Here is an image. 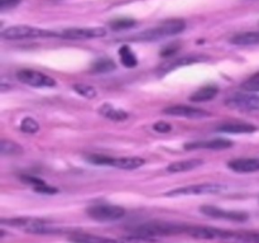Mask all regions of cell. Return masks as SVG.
Returning <instances> with one entry per match:
<instances>
[{
  "label": "cell",
  "mask_w": 259,
  "mask_h": 243,
  "mask_svg": "<svg viewBox=\"0 0 259 243\" xmlns=\"http://www.w3.org/2000/svg\"><path fill=\"white\" fill-rule=\"evenodd\" d=\"M164 114L172 116H185V118H206L210 114L207 111L202 110V109L194 108V106L189 105H174L169 108L164 109Z\"/></svg>",
  "instance_id": "11"
},
{
  "label": "cell",
  "mask_w": 259,
  "mask_h": 243,
  "mask_svg": "<svg viewBox=\"0 0 259 243\" xmlns=\"http://www.w3.org/2000/svg\"><path fill=\"white\" fill-rule=\"evenodd\" d=\"M200 212L206 215V217L214 218V219L233 220V222H244V220L248 219L247 213L220 209V208L211 207V205H204V207L200 208Z\"/></svg>",
  "instance_id": "9"
},
{
  "label": "cell",
  "mask_w": 259,
  "mask_h": 243,
  "mask_svg": "<svg viewBox=\"0 0 259 243\" xmlns=\"http://www.w3.org/2000/svg\"><path fill=\"white\" fill-rule=\"evenodd\" d=\"M20 3H22V0H0V9L5 12L8 9H13Z\"/></svg>",
  "instance_id": "32"
},
{
  "label": "cell",
  "mask_w": 259,
  "mask_h": 243,
  "mask_svg": "<svg viewBox=\"0 0 259 243\" xmlns=\"http://www.w3.org/2000/svg\"><path fill=\"white\" fill-rule=\"evenodd\" d=\"M116 68V65L113 62V60H108V58H103V60H98L93 65V72L94 73H105L114 71Z\"/></svg>",
  "instance_id": "24"
},
{
  "label": "cell",
  "mask_w": 259,
  "mask_h": 243,
  "mask_svg": "<svg viewBox=\"0 0 259 243\" xmlns=\"http://www.w3.org/2000/svg\"><path fill=\"white\" fill-rule=\"evenodd\" d=\"M230 170L239 174H250L259 171V158H238L228 164Z\"/></svg>",
  "instance_id": "14"
},
{
  "label": "cell",
  "mask_w": 259,
  "mask_h": 243,
  "mask_svg": "<svg viewBox=\"0 0 259 243\" xmlns=\"http://www.w3.org/2000/svg\"><path fill=\"white\" fill-rule=\"evenodd\" d=\"M227 105L237 109H258L259 95L254 93H237L228 99Z\"/></svg>",
  "instance_id": "10"
},
{
  "label": "cell",
  "mask_w": 259,
  "mask_h": 243,
  "mask_svg": "<svg viewBox=\"0 0 259 243\" xmlns=\"http://www.w3.org/2000/svg\"><path fill=\"white\" fill-rule=\"evenodd\" d=\"M73 89H75L76 93L85 96V98L93 99L96 96L95 88H93L90 85H86V84H76V85H73Z\"/></svg>",
  "instance_id": "28"
},
{
  "label": "cell",
  "mask_w": 259,
  "mask_h": 243,
  "mask_svg": "<svg viewBox=\"0 0 259 243\" xmlns=\"http://www.w3.org/2000/svg\"><path fill=\"white\" fill-rule=\"evenodd\" d=\"M115 243H156V239L151 237H144V235L132 234L129 235V237L116 239Z\"/></svg>",
  "instance_id": "27"
},
{
  "label": "cell",
  "mask_w": 259,
  "mask_h": 243,
  "mask_svg": "<svg viewBox=\"0 0 259 243\" xmlns=\"http://www.w3.org/2000/svg\"><path fill=\"white\" fill-rule=\"evenodd\" d=\"M233 146V142L228 139H207V141H195L185 144L186 149H227Z\"/></svg>",
  "instance_id": "12"
},
{
  "label": "cell",
  "mask_w": 259,
  "mask_h": 243,
  "mask_svg": "<svg viewBox=\"0 0 259 243\" xmlns=\"http://www.w3.org/2000/svg\"><path fill=\"white\" fill-rule=\"evenodd\" d=\"M153 129L158 133H168V132H171L172 127L171 124L166 123V122H157L153 126Z\"/></svg>",
  "instance_id": "33"
},
{
  "label": "cell",
  "mask_w": 259,
  "mask_h": 243,
  "mask_svg": "<svg viewBox=\"0 0 259 243\" xmlns=\"http://www.w3.org/2000/svg\"><path fill=\"white\" fill-rule=\"evenodd\" d=\"M101 115H104L105 118L110 119L114 122H123L128 118V113L121 109L115 108V106L110 105V104H104L100 109H99Z\"/></svg>",
  "instance_id": "21"
},
{
  "label": "cell",
  "mask_w": 259,
  "mask_h": 243,
  "mask_svg": "<svg viewBox=\"0 0 259 243\" xmlns=\"http://www.w3.org/2000/svg\"><path fill=\"white\" fill-rule=\"evenodd\" d=\"M189 225L171 222H147L129 228L133 234L154 238L157 235H172L186 233Z\"/></svg>",
  "instance_id": "1"
},
{
  "label": "cell",
  "mask_w": 259,
  "mask_h": 243,
  "mask_svg": "<svg viewBox=\"0 0 259 243\" xmlns=\"http://www.w3.org/2000/svg\"><path fill=\"white\" fill-rule=\"evenodd\" d=\"M144 159L141 157H121V158L111 159V166L121 170H136L144 165Z\"/></svg>",
  "instance_id": "19"
},
{
  "label": "cell",
  "mask_w": 259,
  "mask_h": 243,
  "mask_svg": "<svg viewBox=\"0 0 259 243\" xmlns=\"http://www.w3.org/2000/svg\"><path fill=\"white\" fill-rule=\"evenodd\" d=\"M177 50H179V45L168 46V47H166L163 51H162L161 56H163V57H168V56H172L174 53H176Z\"/></svg>",
  "instance_id": "34"
},
{
  "label": "cell",
  "mask_w": 259,
  "mask_h": 243,
  "mask_svg": "<svg viewBox=\"0 0 259 243\" xmlns=\"http://www.w3.org/2000/svg\"><path fill=\"white\" fill-rule=\"evenodd\" d=\"M38 129H39V124L37 123V120L29 118V116L23 119L22 123H20V131L24 132V133L34 134L35 132H38Z\"/></svg>",
  "instance_id": "26"
},
{
  "label": "cell",
  "mask_w": 259,
  "mask_h": 243,
  "mask_svg": "<svg viewBox=\"0 0 259 243\" xmlns=\"http://www.w3.org/2000/svg\"><path fill=\"white\" fill-rule=\"evenodd\" d=\"M204 161L202 159H185V161H177L174 162V164L169 165L167 167V171L172 172V174H179V172H186L191 171V170L197 169V167L202 166Z\"/></svg>",
  "instance_id": "17"
},
{
  "label": "cell",
  "mask_w": 259,
  "mask_h": 243,
  "mask_svg": "<svg viewBox=\"0 0 259 243\" xmlns=\"http://www.w3.org/2000/svg\"><path fill=\"white\" fill-rule=\"evenodd\" d=\"M225 190V186L222 184H212V182H206V184H197L189 185V186L179 187V189L171 190L166 192V196H190V195H210V194H219Z\"/></svg>",
  "instance_id": "5"
},
{
  "label": "cell",
  "mask_w": 259,
  "mask_h": 243,
  "mask_svg": "<svg viewBox=\"0 0 259 243\" xmlns=\"http://www.w3.org/2000/svg\"><path fill=\"white\" fill-rule=\"evenodd\" d=\"M217 131L229 134H247L257 131V127L249 123H242V122H227L218 126Z\"/></svg>",
  "instance_id": "13"
},
{
  "label": "cell",
  "mask_w": 259,
  "mask_h": 243,
  "mask_svg": "<svg viewBox=\"0 0 259 243\" xmlns=\"http://www.w3.org/2000/svg\"><path fill=\"white\" fill-rule=\"evenodd\" d=\"M88 215L99 222H115L125 215V209L119 205L95 204L88 208Z\"/></svg>",
  "instance_id": "4"
},
{
  "label": "cell",
  "mask_w": 259,
  "mask_h": 243,
  "mask_svg": "<svg viewBox=\"0 0 259 243\" xmlns=\"http://www.w3.org/2000/svg\"><path fill=\"white\" fill-rule=\"evenodd\" d=\"M106 35V29L101 27H81V28H68L58 33V37L65 39H93V38H101Z\"/></svg>",
  "instance_id": "7"
},
{
  "label": "cell",
  "mask_w": 259,
  "mask_h": 243,
  "mask_svg": "<svg viewBox=\"0 0 259 243\" xmlns=\"http://www.w3.org/2000/svg\"><path fill=\"white\" fill-rule=\"evenodd\" d=\"M230 42L235 46L259 45V32H242L232 37Z\"/></svg>",
  "instance_id": "20"
},
{
  "label": "cell",
  "mask_w": 259,
  "mask_h": 243,
  "mask_svg": "<svg viewBox=\"0 0 259 243\" xmlns=\"http://www.w3.org/2000/svg\"><path fill=\"white\" fill-rule=\"evenodd\" d=\"M35 191L39 192V194H46V195H53V194H57L58 190L56 189V187H52L50 186V185H47L45 182L43 185H40V186L35 187Z\"/></svg>",
  "instance_id": "31"
},
{
  "label": "cell",
  "mask_w": 259,
  "mask_h": 243,
  "mask_svg": "<svg viewBox=\"0 0 259 243\" xmlns=\"http://www.w3.org/2000/svg\"><path fill=\"white\" fill-rule=\"evenodd\" d=\"M218 93H219V88L217 85H206L195 91L190 96V100L195 101V103H204V101H209L214 99L218 95Z\"/></svg>",
  "instance_id": "18"
},
{
  "label": "cell",
  "mask_w": 259,
  "mask_h": 243,
  "mask_svg": "<svg viewBox=\"0 0 259 243\" xmlns=\"http://www.w3.org/2000/svg\"><path fill=\"white\" fill-rule=\"evenodd\" d=\"M185 29H186V22L185 20L168 19L157 25V27L141 32L134 37V39L144 40V42H156V40L163 39V38L180 34Z\"/></svg>",
  "instance_id": "2"
},
{
  "label": "cell",
  "mask_w": 259,
  "mask_h": 243,
  "mask_svg": "<svg viewBox=\"0 0 259 243\" xmlns=\"http://www.w3.org/2000/svg\"><path fill=\"white\" fill-rule=\"evenodd\" d=\"M119 57H120L121 63L128 68L136 67L137 63H138L137 56L134 55L133 51H132L126 45L121 46L120 47V50H119Z\"/></svg>",
  "instance_id": "22"
},
{
  "label": "cell",
  "mask_w": 259,
  "mask_h": 243,
  "mask_svg": "<svg viewBox=\"0 0 259 243\" xmlns=\"http://www.w3.org/2000/svg\"><path fill=\"white\" fill-rule=\"evenodd\" d=\"M244 88L248 89L249 91H259V73L253 76L250 80H248L244 84Z\"/></svg>",
  "instance_id": "30"
},
{
  "label": "cell",
  "mask_w": 259,
  "mask_h": 243,
  "mask_svg": "<svg viewBox=\"0 0 259 243\" xmlns=\"http://www.w3.org/2000/svg\"><path fill=\"white\" fill-rule=\"evenodd\" d=\"M202 60H205L204 56H185V57L176 58V60L174 61H167V62H164L163 65L161 66L159 70H161L162 73H166L172 70H176V68L179 67H184V66L192 65V63L201 62Z\"/></svg>",
  "instance_id": "15"
},
{
  "label": "cell",
  "mask_w": 259,
  "mask_h": 243,
  "mask_svg": "<svg viewBox=\"0 0 259 243\" xmlns=\"http://www.w3.org/2000/svg\"><path fill=\"white\" fill-rule=\"evenodd\" d=\"M191 237L199 238V239H222L227 240V242H232L233 237H234L235 232H230V230H223L219 228L212 227H187V232Z\"/></svg>",
  "instance_id": "6"
},
{
  "label": "cell",
  "mask_w": 259,
  "mask_h": 243,
  "mask_svg": "<svg viewBox=\"0 0 259 243\" xmlns=\"http://www.w3.org/2000/svg\"><path fill=\"white\" fill-rule=\"evenodd\" d=\"M22 152V147L13 141H2V143H0V153L3 156H18Z\"/></svg>",
  "instance_id": "23"
},
{
  "label": "cell",
  "mask_w": 259,
  "mask_h": 243,
  "mask_svg": "<svg viewBox=\"0 0 259 243\" xmlns=\"http://www.w3.org/2000/svg\"><path fill=\"white\" fill-rule=\"evenodd\" d=\"M136 25V20L128 19V18H123V19H115L110 23V27L115 30H123L129 29V28Z\"/></svg>",
  "instance_id": "29"
},
{
  "label": "cell",
  "mask_w": 259,
  "mask_h": 243,
  "mask_svg": "<svg viewBox=\"0 0 259 243\" xmlns=\"http://www.w3.org/2000/svg\"><path fill=\"white\" fill-rule=\"evenodd\" d=\"M50 35H58V33L51 32V30L42 29V28L32 27V25L18 24L12 25L2 32V37L8 40H22V39H33V38L50 37Z\"/></svg>",
  "instance_id": "3"
},
{
  "label": "cell",
  "mask_w": 259,
  "mask_h": 243,
  "mask_svg": "<svg viewBox=\"0 0 259 243\" xmlns=\"http://www.w3.org/2000/svg\"><path fill=\"white\" fill-rule=\"evenodd\" d=\"M232 242L234 243H259V233L255 232H243L234 233Z\"/></svg>",
  "instance_id": "25"
},
{
  "label": "cell",
  "mask_w": 259,
  "mask_h": 243,
  "mask_svg": "<svg viewBox=\"0 0 259 243\" xmlns=\"http://www.w3.org/2000/svg\"><path fill=\"white\" fill-rule=\"evenodd\" d=\"M71 243H115L116 239L101 237V235L90 234V233H73L68 238Z\"/></svg>",
  "instance_id": "16"
},
{
  "label": "cell",
  "mask_w": 259,
  "mask_h": 243,
  "mask_svg": "<svg viewBox=\"0 0 259 243\" xmlns=\"http://www.w3.org/2000/svg\"><path fill=\"white\" fill-rule=\"evenodd\" d=\"M17 78L20 83L33 86V88H52L56 85V81L52 77L34 70L18 71Z\"/></svg>",
  "instance_id": "8"
}]
</instances>
